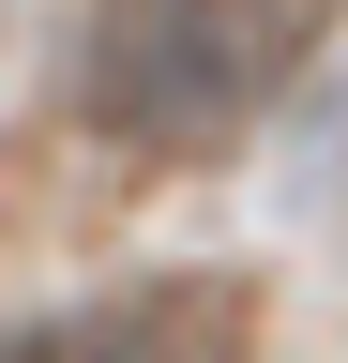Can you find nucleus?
<instances>
[{"mask_svg":"<svg viewBox=\"0 0 348 363\" xmlns=\"http://www.w3.org/2000/svg\"><path fill=\"white\" fill-rule=\"evenodd\" d=\"M318 30H333V0H91V30H76V106H91V136H121V152L197 167V152H228V136L318 61Z\"/></svg>","mask_w":348,"mask_h":363,"instance_id":"1","label":"nucleus"},{"mask_svg":"<svg viewBox=\"0 0 348 363\" xmlns=\"http://www.w3.org/2000/svg\"><path fill=\"white\" fill-rule=\"evenodd\" d=\"M16 363H257V288L242 272H152V288L30 318Z\"/></svg>","mask_w":348,"mask_h":363,"instance_id":"2","label":"nucleus"}]
</instances>
